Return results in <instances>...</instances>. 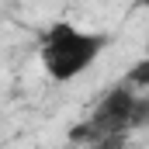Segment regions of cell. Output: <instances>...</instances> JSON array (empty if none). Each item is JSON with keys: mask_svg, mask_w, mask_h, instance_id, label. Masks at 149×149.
Here are the masks:
<instances>
[{"mask_svg": "<svg viewBox=\"0 0 149 149\" xmlns=\"http://www.w3.org/2000/svg\"><path fill=\"white\" fill-rule=\"evenodd\" d=\"M108 45H111V35H104V31H87L70 21H59L42 35L38 59H42V70L52 83H70L87 73L104 56Z\"/></svg>", "mask_w": 149, "mask_h": 149, "instance_id": "1", "label": "cell"}, {"mask_svg": "<svg viewBox=\"0 0 149 149\" xmlns=\"http://www.w3.org/2000/svg\"><path fill=\"white\" fill-rule=\"evenodd\" d=\"M139 97H142V94H135V90H128V87H121V83L111 87V90L97 101V108L90 111V118L70 132V139L94 146L97 139H108V135H128L132 125H135Z\"/></svg>", "mask_w": 149, "mask_h": 149, "instance_id": "2", "label": "cell"}, {"mask_svg": "<svg viewBox=\"0 0 149 149\" xmlns=\"http://www.w3.org/2000/svg\"><path fill=\"white\" fill-rule=\"evenodd\" d=\"M121 87H128V90H135V94H142V90H149V56L146 59H139L135 66H128V73L118 80Z\"/></svg>", "mask_w": 149, "mask_h": 149, "instance_id": "3", "label": "cell"}, {"mask_svg": "<svg viewBox=\"0 0 149 149\" xmlns=\"http://www.w3.org/2000/svg\"><path fill=\"white\" fill-rule=\"evenodd\" d=\"M90 149H128V139L125 135H108V139H97Z\"/></svg>", "mask_w": 149, "mask_h": 149, "instance_id": "4", "label": "cell"}, {"mask_svg": "<svg viewBox=\"0 0 149 149\" xmlns=\"http://www.w3.org/2000/svg\"><path fill=\"white\" fill-rule=\"evenodd\" d=\"M149 125V97H139V108H135V125L132 128H146Z\"/></svg>", "mask_w": 149, "mask_h": 149, "instance_id": "5", "label": "cell"}]
</instances>
